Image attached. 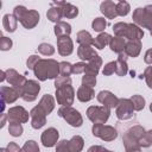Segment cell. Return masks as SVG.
Instances as JSON below:
<instances>
[{"label":"cell","instance_id":"obj_46","mask_svg":"<svg viewBox=\"0 0 152 152\" xmlns=\"http://www.w3.org/2000/svg\"><path fill=\"white\" fill-rule=\"evenodd\" d=\"M65 84H71V78L69 76H57L55 78V87L56 88H59L62 86H65Z\"/></svg>","mask_w":152,"mask_h":152},{"label":"cell","instance_id":"obj_38","mask_svg":"<svg viewBox=\"0 0 152 152\" xmlns=\"http://www.w3.org/2000/svg\"><path fill=\"white\" fill-rule=\"evenodd\" d=\"M129 10H131V6L127 1H119V4L116 5V12H118V15H121V17H125L129 13Z\"/></svg>","mask_w":152,"mask_h":152},{"label":"cell","instance_id":"obj_40","mask_svg":"<svg viewBox=\"0 0 152 152\" xmlns=\"http://www.w3.org/2000/svg\"><path fill=\"white\" fill-rule=\"evenodd\" d=\"M70 74H72V64H70L69 62H61L59 63V75L62 76H70Z\"/></svg>","mask_w":152,"mask_h":152},{"label":"cell","instance_id":"obj_28","mask_svg":"<svg viewBox=\"0 0 152 152\" xmlns=\"http://www.w3.org/2000/svg\"><path fill=\"white\" fill-rule=\"evenodd\" d=\"M110 39H112V36H110L109 33L101 32V33L94 39V42H93V46H94L95 49H97V50H102L106 45L109 44Z\"/></svg>","mask_w":152,"mask_h":152},{"label":"cell","instance_id":"obj_7","mask_svg":"<svg viewBox=\"0 0 152 152\" xmlns=\"http://www.w3.org/2000/svg\"><path fill=\"white\" fill-rule=\"evenodd\" d=\"M91 132L94 137L100 138L103 141H113L118 137V131L113 126L103 125V124H94Z\"/></svg>","mask_w":152,"mask_h":152},{"label":"cell","instance_id":"obj_50","mask_svg":"<svg viewBox=\"0 0 152 152\" xmlns=\"http://www.w3.org/2000/svg\"><path fill=\"white\" fill-rule=\"evenodd\" d=\"M56 151H58V152H70L69 141L68 140H61L56 146Z\"/></svg>","mask_w":152,"mask_h":152},{"label":"cell","instance_id":"obj_48","mask_svg":"<svg viewBox=\"0 0 152 152\" xmlns=\"http://www.w3.org/2000/svg\"><path fill=\"white\" fill-rule=\"evenodd\" d=\"M144 78L146 81V84L148 86V88L152 89V66H147L144 71Z\"/></svg>","mask_w":152,"mask_h":152},{"label":"cell","instance_id":"obj_55","mask_svg":"<svg viewBox=\"0 0 152 152\" xmlns=\"http://www.w3.org/2000/svg\"><path fill=\"white\" fill-rule=\"evenodd\" d=\"M52 4H53L55 6H59V7H62V6L65 4V0H52Z\"/></svg>","mask_w":152,"mask_h":152},{"label":"cell","instance_id":"obj_25","mask_svg":"<svg viewBox=\"0 0 152 152\" xmlns=\"http://www.w3.org/2000/svg\"><path fill=\"white\" fill-rule=\"evenodd\" d=\"M2 26L7 32H14L18 26V20L13 14H5L2 18Z\"/></svg>","mask_w":152,"mask_h":152},{"label":"cell","instance_id":"obj_31","mask_svg":"<svg viewBox=\"0 0 152 152\" xmlns=\"http://www.w3.org/2000/svg\"><path fill=\"white\" fill-rule=\"evenodd\" d=\"M84 146V140L82 137L80 135H74L70 140H69V148H70V152H80L82 151Z\"/></svg>","mask_w":152,"mask_h":152},{"label":"cell","instance_id":"obj_56","mask_svg":"<svg viewBox=\"0 0 152 152\" xmlns=\"http://www.w3.org/2000/svg\"><path fill=\"white\" fill-rule=\"evenodd\" d=\"M150 110L152 112V102H151V104H150Z\"/></svg>","mask_w":152,"mask_h":152},{"label":"cell","instance_id":"obj_10","mask_svg":"<svg viewBox=\"0 0 152 152\" xmlns=\"http://www.w3.org/2000/svg\"><path fill=\"white\" fill-rule=\"evenodd\" d=\"M40 90V84L34 80H27L21 93V99L26 102H32L37 99Z\"/></svg>","mask_w":152,"mask_h":152},{"label":"cell","instance_id":"obj_20","mask_svg":"<svg viewBox=\"0 0 152 152\" xmlns=\"http://www.w3.org/2000/svg\"><path fill=\"white\" fill-rule=\"evenodd\" d=\"M76 96H77L78 101H81V102H88V101H90V100H93L95 97V91H94L93 87L82 84L77 89Z\"/></svg>","mask_w":152,"mask_h":152},{"label":"cell","instance_id":"obj_39","mask_svg":"<svg viewBox=\"0 0 152 152\" xmlns=\"http://www.w3.org/2000/svg\"><path fill=\"white\" fill-rule=\"evenodd\" d=\"M126 28H127V23H116L113 25V31H114V34L115 36H119V37H124L125 38V33H126Z\"/></svg>","mask_w":152,"mask_h":152},{"label":"cell","instance_id":"obj_17","mask_svg":"<svg viewBox=\"0 0 152 152\" xmlns=\"http://www.w3.org/2000/svg\"><path fill=\"white\" fill-rule=\"evenodd\" d=\"M0 95H1V100H4L6 103H13L15 102L19 97H21L20 91L14 88V87H5L2 86L0 88Z\"/></svg>","mask_w":152,"mask_h":152},{"label":"cell","instance_id":"obj_21","mask_svg":"<svg viewBox=\"0 0 152 152\" xmlns=\"http://www.w3.org/2000/svg\"><path fill=\"white\" fill-rule=\"evenodd\" d=\"M101 66H102V58H101L99 55H95L94 57H91V58L88 61V64H87V66H86V71H84V72L97 76V74H99Z\"/></svg>","mask_w":152,"mask_h":152},{"label":"cell","instance_id":"obj_22","mask_svg":"<svg viewBox=\"0 0 152 152\" xmlns=\"http://www.w3.org/2000/svg\"><path fill=\"white\" fill-rule=\"evenodd\" d=\"M141 51V42L140 40H128L126 42V46L124 52L129 57H138Z\"/></svg>","mask_w":152,"mask_h":152},{"label":"cell","instance_id":"obj_14","mask_svg":"<svg viewBox=\"0 0 152 152\" xmlns=\"http://www.w3.org/2000/svg\"><path fill=\"white\" fill-rule=\"evenodd\" d=\"M57 50L61 56H69L74 51V43L70 36L57 37Z\"/></svg>","mask_w":152,"mask_h":152},{"label":"cell","instance_id":"obj_36","mask_svg":"<svg viewBox=\"0 0 152 152\" xmlns=\"http://www.w3.org/2000/svg\"><path fill=\"white\" fill-rule=\"evenodd\" d=\"M37 50H38V52L40 55H44V56H52L55 53V48L51 44H48V43L39 44Z\"/></svg>","mask_w":152,"mask_h":152},{"label":"cell","instance_id":"obj_37","mask_svg":"<svg viewBox=\"0 0 152 152\" xmlns=\"http://www.w3.org/2000/svg\"><path fill=\"white\" fill-rule=\"evenodd\" d=\"M131 101H132V103H133V107H134V110H137V112H139V110H141V109H144V107H145V99L141 96V95H133L132 97H131Z\"/></svg>","mask_w":152,"mask_h":152},{"label":"cell","instance_id":"obj_13","mask_svg":"<svg viewBox=\"0 0 152 152\" xmlns=\"http://www.w3.org/2000/svg\"><path fill=\"white\" fill-rule=\"evenodd\" d=\"M6 81L14 88H17L19 91H20V95L23 93V88L26 83V77L20 75L17 70L14 69H7L6 70Z\"/></svg>","mask_w":152,"mask_h":152},{"label":"cell","instance_id":"obj_2","mask_svg":"<svg viewBox=\"0 0 152 152\" xmlns=\"http://www.w3.org/2000/svg\"><path fill=\"white\" fill-rule=\"evenodd\" d=\"M145 128L140 125H135L129 127L124 134H122V142L125 146V150L127 152L132 151H140L141 146L139 144V140L145 133Z\"/></svg>","mask_w":152,"mask_h":152},{"label":"cell","instance_id":"obj_35","mask_svg":"<svg viewBox=\"0 0 152 152\" xmlns=\"http://www.w3.org/2000/svg\"><path fill=\"white\" fill-rule=\"evenodd\" d=\"M8 132L12 137H20L23 134V126L21 122H8Z\"/></svg>","mask_w":152,"mask_h":152},{"label":"cell","instance_id":"obj_26","mask_svg":"<svg viewBox=\"0 0 152 152\" xmlns=\"http://www.w3.org/2000/svg\"><path fill=\"white\" fill-rule=\"evenodd\" d=\"M125 46H126V40L124 37H119V36H115V37H112L110 42H109V48L112 51L116 52V53H120L125 50Z\"/></svg>","mask_w":152,"mask_h":152},{"label":"cell","instance_id":"obj_1","mask_svg":"<svg viewBox=\"0 0 152 152\" xmlns=\"http://www.w3.org/2000/svg\"><path fill=\"white\" fill-rule=\"evenodd\" d=\"M33 72L39 81L56 78L59 75V63L52 58H40L34 65Z\"/></svg>","mask_w":152,"mask_h":152},{"label":"cell","instance_id":"obj_23","mask_svg":"<svg viewBox=\"0 0 152 152\" xmlns=\"http://www.w3.org/2000/svg\"><path fill=\"white\" fill-rule=\"evenodd\" d=\"M118 76H125L128 72V65H127V55L122 51L119 53L118 59H116V70H115Z\"/></svg>","mask_w":152,"mask_h":152},{"label":"cell","instance_id":"obj_24","mask_svg":"<svg viewBox=\"0 0 152 152\" xmlns=\"http://www.w3.org/2000/svg\"><path fill=\"white\" fill-rule=\"evenodd\" d=\"M96 53L95 49H93L90 45L87 44H80L78 49H77V56L82 59V61H89L91 57H94Z\"/></svg>","mask_w":152,"mask_h":152},{"label":"cell","instance_id":"obj_5","mask_svg":"<svg viewBox=\"0 0 152 152\" xmlns=\"http://www.w3.org/2000/svg\"><path fill=\"white\" fill-rule=\"evenodd\" d=\"M57 113L72 127H81L83 124V118L81 113L75 108H72L71 106H62L57 110Z\"/></svg>","mask_w":152,"mask_h":152},{"label":"cell","instance_id":"obj_30","mask_svg":"<svg viewBox=\"0 0 152 152\" xmlns=\"http://www.w3.org/2000/svg\"><path fill=\"white\" fill-rule=\"evenodd\" d=\"M46 17L52 23H58L61 21L62 17H63V8L59 7V6H52L48 10V13H46Z\"/></svg>","mask_w":152,"mask_h":152},{"label":"cell","instance_id":"obj_53","mask_svg":"<svg viewBox=\"0 0 152 152\" xmlns=\"http://www.w3.org/2000/svg\"><path fill=\"white\" fill-rule=\"evenodd\" d=\"M6 119H7V114H5L4 112L1 113V121H0V127L2 128L5 126V122H6Z\"/></svg>","mask_w":152,"mask_h":152},{"label":"cell","instance_id":"obj_57","mask_svg":"<svg viewBox=\"0 0 152 152\" xmlns=\"http://www.w3.org/2000/svg\"><path fill=\"white\" fill-rule=\"evenodd\" d=\"M150 32H151V36H152V30H151V31H150Z\"/></svg>","mask_w":152,"mask_h":152},{"label":"cell","instance_id":"obj_44","mask_svg":"<svg viewBox=\"0 0 152 152\" xmlns=\"http://www.w3.org/2000/svg\"><path fill=\"white\" fill-rule=\"evenodd\" d=\"M82 84L94 87L96 84V76L95 75H91V74L84 72V76H82Z\"/></svg>","mask_w":152,"mask_h":152},{"label":"cell","instance_id":"obj_34","mask_svg":"<svg viewBox=\"0 0 152 152\" xmlns=\"http://www.w3.org/2000/svg\"><path fill=\"white\" fill-rule=\"evenodd\" d=\"M91 27H93V30L96 31V32H102V31L107 27V21H106L104 18L97 17V18H95V19L93 20Z\"/></svg>","mask_w":152,"mask_h":152},{"label":"cell","instance_id":"obj_3","mask_svg":"<svg viewBox=\"0 0 152 152\" xmlns=\"http://www.w3.org/2000/svg\"><path fill=\"white\" fill-rule=\"evenodd\" d=\"M13 15L27 30L33 28L39 23V19H40V15L36 10H27L25 6H21V5H18L14 7Z\"/></svg>","mask_w":152,"mask_h":152},{"label":"cell","instance_id":"obj_58","mask_svg":"<svg viewBox=\"0 0 152 152\" xmlns=\"http://www.w3.org/2000/svg\"><path fill=\"white\" fill-rule=\"evenodd\" d=\"M119 1H124V0H119Z\"/></svg>","mask_w":152,"mask_h":152},{"label":"cell","instance_id":"obj_47","mask_svg":"<svg viewBox=\"0 0 152 152\" xmlns=\"http://www.w3.org/2000/svg\"><path fill=\"white\" fill-rule=\"evenodd\" d=\"M86 66H87V64L84 62H78V63L72 64V74L77 75V74L84 72L86 71Z\"/></svg>","mask_w":152,"mask_h":152},{"label":"cell","instance_id":"obj_41","mask_svg":"<svg viewBox=\"0 0 152 152\" xmlns=\"http://www.w3.org/2000/svg\"><path fill=\"white\" fill-rule=\"evenodd\" d=\"M139 144H140L141 147H148V146L152 145V129L146 131L144 133V135L139 140Z\"/></svg>","mask_w":152,"mask_h":152},{"label":"cell","instance_id":"obj_42","mask_svg":"<svg viewBox=\"0 0 152 152\" xmlns=\"http://www.w3.org/2000/svg\"><path fill=\"white\" fill-rule=\"evenodd\" d=\"M21 150L25 152H39V146L34 140H27L21 147Z\"/></svg>","mask_w":152,"mask_h":152},{"label":"cell","instance_id":"obj_29","mask_svg":"<svg viewBox=\"0 0 152 152\" xmlns=\"http://www.w3.org/2000/svg\"><path fill=\"white\" fill-rule=\"evenodd\" d=\"M53 32L56 37H62V36H70L71 33V25L65 23V21H58L56 23L53 27Z\"/></svg>","mask_w":152,"mask_h":152},{"label":"cell","instance_id":"obj_4","mask_svg":"<svg viewBox=\"0 0 152 152\" xmlns=\"http://www.w3.org/2000/svg\"><path fill=\"white\" fill-rule=\"evenodd\" d=\"M133 23L140 27L152 30V5H147L144 8L138 7L133 11Z\"/></svg>","mask_w":152,"mask_h":152},{"label":"cell","instance_id":"obj_45","mask_svg":"<svg viewBox=\"0 0 152 152\" xmlns=\"http://www.w3.org/2000/svg\"><path fill=\"white\" fill-rule=\"evenodd\" d=\"M12 45H13V42H12L11 38H7V37H5V36H1V39H0V49H1L2 51H8V50H11Z\"/></svg>","mask_w":152,"mask_h":152},{"label":"cell","instance_id":"obj_43","mask_svg":"<svg viewBox=\"0 0 152 152\" xmlns=\"http://www.w3.org/2000/svg\"><path fill=\"white\" fill-rule=\"evenodd\" d=\"M116 70V61H113V62H109L107 63L104 66H103V70H102V74L104 76H110L115 72Z\"/></svg>","mask_w":152,"mask_h":152},{"label":"cell","instance_id":"obj_54","mask_svg":"<svg viewBox=\"0 0 152 152\" xmlns=\"http://www.w3.org/2000/svg\"><path fill=\"white\" fill-rule=\"evenodd\" d=\"M91 151H107V148L101 147V146H91V147H89V152H91Z\"/></svg>","mask_w":152,"mask_h":152},{"label":"cell","instance_id":"obj_12","mask_svg":"<svg viewBox=\"0 0 152 152\" xmlns=\"http://www.w3.org/2000/svg\"><path fill=\"white\" fill-rule=\"evenodd\" d=\"M30 115H31V126H32V128L39 129L46 124V115L48 114L44 112V109L39 104H37L36 107H33L31 109Z\"/></svg>","mask_w":152,"mask_h":152},{"label":"cell","instance_id":"obj_19","mask_svg":"<svg viewBox=\"0 0 152 152\" xmlns=\"http://www.w3.org/2000/svg\"><path fill=\"white\" fill-rule=\"evenodd\" d=\"M100 11L101 13L108 18V19H114L118 17V12H116V5L112 1V0H104L103 2H101L100 5Z\"/></svg>","mask_w":152,"mask_h":152},{"label":"cell","instance_id":"obj_33","mask_svg":"<svg viewBox=\"0 0 152 152\" xmlns=\"http://www.w3.org/2000/svg\"><path fill=\"white\" fill-rule=\"evenodd\" d=\"M76 42H77L78 44H87V45H93V42H94V39H93L91 34H90L88 31H86V30H82V31L77 32V34H76Z\"/></svg>","mask_w":152,"mask_h":152},{"label":"cell","instance_id":"obj_8","mask_svg":"<svg viewBox=\"0 0 152 152\" xmlns=\"http://www.w3.org/2000/svg\"><path fill=\"white\" fill-rule=\"evenodd\" d=\"M75 99V90L71 84H65L56 88V100L61 106H71Z\"/></svg>","mask_w":152,"mask_h":152},{"label":"cell","instance_id":"obj_27","mask_svg":"<svg viewBox=\"0 0 152 152\" xmlns=\"http://www.w3.org/2000/svg\"><path fill=\"white\" fill-rule=\"evenodd\" d=\"M43 109H44V112L49 115L52 110H53V108H55V99L50 95V94H45V95H43V97L40 99V101H39V103H38Z\"/></svg>","mask_w":152,"mask_h":152},{"label":"cell","instance_id":"obj_49","mask_svg":"<svg viewBox=\"0 0 152 152\" xmlns=\"http://www.w3.org/2000/svg\"><path fill=\"white\" fill-rule=\"evenodd\" d=\"M39 59H40V57H39L38 55H31V56L27 58V61H26V65H27V68L31 69V70H33L34 65L37 64V62H38Z\"/></svg>","mask_w":152,"mask_h":152},{"label":"cell","instance_id":"obj_51","mask_svg":"<svg viewBox=\"0 0 152 152\" xmlns=\"http://www.w3.org/2000/svg\"><path fill=\"white\" fill-rule=\"evenodd\" d=\"M20 150H21V148H20L15 142H10L6 148H1V151H8V152H18V151H20Z\"/></svg>","mask_w":152,"mask_h":152},{"label":"cell","instance_id":"obj_18","mask_svg":"<svg viewBox=\"0 0 152 152\" xmlns=\"http://www.w3.org/2000/svg\"><path fill=\"white\" fill-rule=\"evenodd\" d=\"M142 37H144V31L140 28V26H138L134 23L127 24L125 38H127L128 40H140Z\"/></svg>","mask_w":152,"mask_h":152},{"label":"cell","instance_id":"obj_16","mask_svg":"<svg viewBox=\"0 0 152 152\" xmlns=\"http://www.w3.org/2000/svg\"><path fill=\"white\" fill-rule=\"evenodd\" d=\"M58 137H59L58 131L55 127H49L48 129H45L42 133L40 140H42L43 146H45V147H52V146H55L57 144Z\"/></svg>","mask_w":152,"mask_h":152},{"label":"cell","instance_id":"obj_52","mask_svg":"<svg viewBox=\"0 0 152 152\" xmlns=\"http://www.w3.org/2000/svg\"><path fill=\"white\" fill-rule=\"evenodd\" d=\"M144 62L146 64H152V49H148L146 52H145V57H144Z\"/></svg>","mask_w":152,"mask_h":152},{"label":"cell","instance_id":"obj_6","mask_svg":"<svg viewBox=\"0 0 152 152\" xmlns=\"http://www.w3.org/2000/svg\"><path fill=\"white\" fill-rule=\"evenodd\" d=\"M110 115V108L106 106H90L87 109L88 119L94 124H106Z\"/></svg>","mask_w":152,"mask_h":152},{"label":"cell","instance_id":"obj_9","mask_svg":"<svg viewBox=\"0 0 152 152\" xmlns=\"http://www.w3.org/2000/svg\"><path fill=\"white\" fill-rule=\"evenodd\" d=\"M133 103L131 99H119V103L116 106L115 114L119 120H128L133 116Z\"/></svg>","mask_w":152,"mask_h":152},{"label":"cell","instance_id":"obj_32","mask_svg":"<svg viewBox=\"0 0 152 152\" xmlns=\"http://www.w3.org/2000/svg\"><path fill=\"white\" fill-rule=\"evenodd\" d=\"M62 8H63V17H65L66 19H72L78 15V8L76 6H74L72 4L65 2L62 6Z\"/></svg>","mask_w":152,"mask_h":152},{"label":"cell","instance_id":"obj_11","mask_svg":"<svg viewBox=\"0 0 152 152\" xmlns=\"http://www.w3.org/2000/svg\"><path fill=\"white\" fill-rule=\"evenodd\" d=\"M28 118H31L30 113L21 106H14L8 109L7 112V120L8 122H21L25 124L28 121Z\"/></svg>","mask_w":152,"mask_h":152},{"label":"cell","instance_id":"obj_15","mask_svg":"<svg viewBox=\"0 0 152 152\" xmlns=\"http://www.w3.org/2000/svg\"><path fill=\"white\" fill-rule=\"evenodd\" d=\"M96 99L100 103H102L103 106H106L108 108H116V106L119 103V99L109 90H101L96 95Z\"/></svg>","mask_w":152,"mask_h":152}]
</instances>
